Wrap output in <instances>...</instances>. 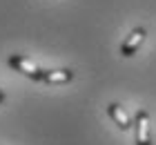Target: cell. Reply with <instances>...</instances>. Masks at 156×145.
<instances>
[{"label":"cell","mask_w":156,"mask_h":145,"mask_svg":"<svg viewBox=\"0 0 156 145\" xmlns=\"http://www.w3.org/2000/svg\"><path fill=\"white\" fill-rule=\"evenodd\" d=\"M9 65L16 71H20L23 76L31 78V81H45V76H47V69L38 67L34 60H29V58H25V56H18V54L9 56Z\"/></svg>","instance_id":"cell-1"},{"label":"cell","mask_w":156,"mask_h":145,"mask_svg":"<svg viewBox=\"0 0 156 145\" xmlns=\"http://www.w3.org/2000/svg\"><path fill=\"white\" fill-rule=\"evenodd\" d=\"M145 36H147L145 27H136V29H134V31L129 34V38H127V40L123 42V45H120V56H125V58L134 56V54L138 52V47L143 45Z\"/></svg>","instance_id":"cell-2"},{"label":"cell","mask_w":156,"mask_h":145,"mask_svg":"<svg viewBox=\"0 0 156 145\" xmlns=\"http://www.w3.org/2000/svg\"><path fill=\"white\" fill-rule=\"evenodd\" d=\"M136 145H152L150 134V114L145 110L136 112Z\"/></svg>","instance_id":"cell-3"},{"label":"cell","mask_w":156,"mask_h":145,"mask_svg":"<svg viewBox=\"0 0 156 145\" xmlns=\"http://www.w3.org/2000/svg\"><path fill=\"white\" fill-rule=\"evenodd\" d=\"M107 112H109V116L114 118V123H116V125H118L120 129H123V132L132 127V123H129V116H127V112H125V110H123V107H120L118 103H112V105L107 107Z\"/></svg>","instance_id":"cell-4"},{"label":"cell","mask_w":156,"mask_h":145,"mask_svg":"<svg viewBox=\"0 0 156 145\" xmlns=\"http://www.w3.org/2000/svg\"><path fill=\"white\" fill-rule=\"evenodd\" d=\"M72 78H74V71L72 69H56V71H47L45 83H49V85H60V83H69Z\"/></svg>","instance_id":"cell-5"},{"label":"cell","mask_w":156,"mask_h":145,"mask_svg":"<svg viewBox=\"0 0 156 145\" xmlns=\"http://www.w3.org/2000/svg\"><path fill=\"white\" fill-rule=\"evenodd\" d=\"M2 103H5V92L0 89V105H2Z\"/></svg>","instance_id":"cell-6"}]
</instances>
